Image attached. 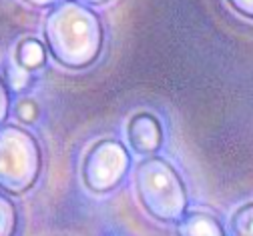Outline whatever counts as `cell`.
I'll return each instance as SVG.
<instances>
[{
  "instance_id": "cell-1",
  "label": "cell",
  "mask_w": 253,
  "mask_h": 236,
  "mask_svg": "<svg viewBox=\"0 0 253 236\" xmlns=\"http://www.w3.org/2000/svg\"><path fill=\"white\" fill-rule=\"evenodd\" d=\"M46 52L69 70H83L97 62L105 42V28L97 12L77 0H62L44 20Z\"/></svg>"
},
{
  "instance_id": "cell-2",
  "label": "cell",
  "mask_w": 253,
  "mask_h": 236,
  "mask_svg": "<svg viewBox=\"0 0 253 236\" xmlns=\"http://www.w3.org/2000/svg\"><path fill=\"white\" fill-rule=\"evenodd\" d=\"M135 188L139 202L153 218L173 222L185 214L187 190L181 176L167 160H143L135 170Z\"/></svg>"
},
{
  "instance_id": "cell-3",
  "label": "cell",
  "mask_w": 253,
  "mask_h": 236,
  "mask_svg": "<svg viewBox=\"0 0 253 236\" xmlns=\"http://www.w3.org/2000/svg\"><path fill=\"white\" fill-rule=\"evenodd\" d=\"M41 172V146L26 130L0 128V184L22 192L35 184Z\"/></svg>"
},
{
  "instance_id": "cell-4",
  "label": "cell",
  "mask_w": 253,
  "mask_h": 236,
  "mask_svg": "<svg viewBox=\"0 0 253 236\" xmlns=\"http://www.w3.org/2000/svg\"><path fill=\"white\" fill-rule=\"evenodd\" d=\"M129 170V152L117 140L92 144L83 160V180L92 192L113 190Z\"/></svg>"
},
{
  "instance_id": "cell-5",
  "label": "cell",
  "mask_w": 253,
  "mask_h": 236,
  "mask_svg": "<svg viewBox=\"0 0 253 236\" xmlns=\"http://www.w3.org/2000/svg\"><path fill=\"white\" fill-rule=\"evenodd\" d=\"M129 142L139 154H155L163 144V128L151 112H139L129 120Z\"/></svg>"
},
{
  "instance_id": "cell-6",
  "label": "cell",
  "mask_w": 253,
  "mask_h": 236,
  "mask_svg": "<svg viewBox=\"0 0 253 236\" xmlns=\"http://www.w3.org/2000/svg\"><path fill=\"white\" fill-rule=\"evenodd\" d=\"M177 236H225L221 222L207 212H185L177 220Z\"/></svg>"
},
{
  "instance_id": "cell-7",
  "label": "cell",
  "mask_w": 253,
  "mask_h": 236,
  "mask_svg": "<svg viewBox=\"0 0 253 236\" xmlns=\"http://www.w3.org/2000/svg\"><path fill=\"white\" fill-rule=\"evenodd\" d=\"M46 46L39 38L26 36L16 44V66L26 72L39 70L46 64Z\"/></svg>"
},
{
  "instance_id": "cell-8",
  "label": "cell",
  "mask_w": 253,
  "mask_h": 236,
  "mask_svg": "<svg viewBox=\"0 0 253 236\" xmlns=\"http://www.w3.org/2000/svg\"><path fill=\"white\" fill-rule=\"evenodd\" d=\"M231 228L237 236H253V202H247L231 218Z\"/></svg>"
},
{
  "instance_id": "cell-9",
  "label": "cell",
  "mask_w": 253,
  "mask_h": 236,
  "mask_svg": "<svg viewBox=\"0 0 253 236\" xmlns=\"http://www.w3.org/2000/svg\"><path fill=\"white\" fill-rule=\"evenodd\" d=\"M39 114H41V106L35 98H22L18 100L16 104V118L24 124H33L39 120Z\"/></svg>"
},
{
  "instance_id": "cell-10",
  "label": "cell",
  "mask_w": 253,
  "mask_h": 236,
  "mask_svg": "<svg viewBox=\"0 0 253 236\" xmlns=\"http://www.w3.org/2000/svg\"><path fill=\"white\" fill-rule=\"evenodd\" d=\"M28 82H30V72L22 70L20 66H18V68H12V70H10L8 84H10L14 90H22V88H26V86H28Z\"/></svg>"
},
{
  "instance_id": "cell-11",
  "label": "cell",
  "mask_w": 253,
  "mask_h": 236,
  "mask_svg": "<svg viewBox=\"0 0 253 236\" xmlns=\"http://www.w3.org/2000/svg\"><path fill=\"white\" fill-rule=\"evenodd\" d=\"M10 110V94H8V86L4 84V80L0 78V124L4 122V118L8 116Z\"/></svg>"
},
{
  "instance_id": "cell-12",
  "label": "cell",
  "mask_w": 253,
  "mask_h": 236,
  "mask_svg": "<svg viewBox=\"0 0 253 236\" xmlns=\"http://www.w3.org/2000/svg\"><path fill=\"white\" fill-rule=\"evenodd\" d=\"M227 2L235 12L253 20V0H227Z\"/></svg>"
},
{
  "instance_id": "cell-13",
  "label": "cell",
  "mask_w": 253,
  "mask_h": 236,
  "mask_svg": "<svg viewBox=\"0 0 253 236\" xmlns=\"http://www.w3.org/2000/svg\"><path fill=\"white\" fill-rule=\"evenodd\" d=\"M24 2L30 4V6H37V8H48V6L60 4L62 0H24Z\"/></svg>"
},
{
  "instance_id": "cell-14",
  "label": "cell",
  "mask_w": 253,
  "mask_h": 236,
  "mask_svg": "<svg viewBox=\"0 0 253 236\" xmlns=\"http://www.w3.org/2000/svg\"><path fill=\"white\" fill-rule=\"evenodd\" d=\"M77 2H81L84 6H101V4H107L109 0H77Z\"/></svg>"
}]
</instances>
